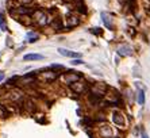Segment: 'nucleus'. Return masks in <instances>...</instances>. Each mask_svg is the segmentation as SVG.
I'll return each instance as SVG.
<instances>
[{"label": "nucleus", "mask_w": 150, "mask_h": 138, "mask_svg": "<svg viewBox=\"0 0 150 138\" xmlns=\"http://www.w3.org/2000/svg\"><path fill=\"white\" fill-rule=\"evenodd\" d=\"M35 14V22H37V23L39 24V26H45L46 23H47V16H46L45 15V12H42V11H35L34 12Z\"/></svg>", "instance_id": "obj_1"}, {"label": "nucleus", "mask_w": 150, "mask_h": 138, "mask_svg": "<svg viewBox=\"0 0 150 138\" xmlns=\"http://www.w3.org/2000/svg\"><path fill=\"white\" fill-rule=\"evenodd\" d=\"M79 72H68L67 75H65V83L67 84H73L76 83V81H79L80 80V75H77Z\"/></svg>", "instance_id": "obj_2"}, {"label": "nucleus", "mask_w": 150, "mask_h": 138, "mask_svg": "<svg viewBox=\"0 0 150 138\" xmlns=\"http://www.w3.org/2000/svg\"><path fill=\"white\" fill-rule=\"evenodd\" d=\"M118 54L122 57H130L133 54V49L130 48L129 45H120L118 48Z\"/></svg>", "instance_id": "obj_3"}, {"label": "nucleus", "mask_w": 150, "mask_h": 138, "mask_svg": "<svg viewBox=\"0 0 150 138\" xmlns=\"http://www.w3.org/2000/svg\"><path fill=\"white\" fill-rule=\"evenodd\" d=\"M101 19H103V22H104V26L107 28H114V26H112V15L107 14V12H101Z\"/></svg>", "instance_id": "obj_4"}, {"label": "nucleus", "mask_w": 150, "mask_h": 138, "mask_svg": "<svg viewBox=\"0 0 150 138\" xmlns=\"http://www.w3.org/2000/svg\"><path fill=\"white\" fill-rule=\"evenodd\" d=\"M58 53L61 55H65V57H70V58H79V57H80V54H79V53L70 52V50H68V49H62V48L58 49Z\"/></svg>", "instance_id": "obj_5"}, {"label": "nucleus", "mask_w": 150, "mask_h": 138, "mask_svg": "<svg viewBox=\"0 0 150 138\" xmlns=\"http://www.w3.org/2000/svg\"><path fill=\"white\" fill-rule=\"evenodd\" d=\"M70 87H72V90L77 93H81V92H84V91L87 90V85H85L84 83H80V81H76V83L70 84Z\"/></svg>", "instance_id": "obj_6"}, {"label": "nucleus", "mask_w": 150, "mask_h": 138, "mask_svg": "<svg viewBox=\"0 0 150 138\" xmlns=\"http://www.w3.org/2000/svg\"><path fill=\"white\" fill-rule=\"evenodd\" d=\"M112 121L115 122V124H118V126H123L125 124V119H123V115L120 112H114L112 114Z\"/></svg>", "instance_id": "obj_7"}, {"label": "nucleus", "mask_w": 150, "mask_h": 138, "mask_svg": "<svg viewBox=\"0 0 150 138\" xmlns=\"http://www.w3.org/2000/svg\"><path fill=\"white\" fill-rule=\"evenodd\" d=\"M16 12L21 15H31L35 12L34 8H30V7H18L16 8Z\"/></svg>", "instance_id": "obj_8"}, {"label": "nucleus", "mask_w": 150, "mask_h": 138, "mask_svg": "<svg viewBox=\"0 0 150 138\" xmlns=\"http://www.w3.org/2000/svg\"><path fill=\"white\" fill-rule=\"evenodd\" d=\"M74 4H76V8L79 12L81 14H87V7H85V4H84L83 0H74Z\"/></svg>", "instance_id": "obj_9"}, {"label": "nucleus", "mask_w": 150, "mask_h": 138, "mask_svg": "<svg viewBox=\"0 0 150 138\" xmlns=\"http://www.w3.org/2000/svg\"><path fill=\"white\" fill-rule=\"evenodd\" d=\"M35 60H43L42 54H26L25 61H35Z\"/></svg>", "instance_id": "obj_10"}, {"label": "nucleus", "mask_w": 150, "mask_h": 138, "mask_svg": "<svg viewBox=\"0 0 150 138\" xmlns=\"http://www.w3.org/2000/svg\"><path fill=\"white\" fill-rule=\"evenodd\" d=\"M79 23H80V21H79V18L77 16H69L68 18V27H74V26H77Z\"/></svg>", "instance_id": "obj_11"}, {"label": "nucleus", "mask_w": 150, "mask_h": 138, "mask_svg": "<svg viewBox=\"0 0 150 138\" xmlns=\"http://www.w3.org/2000/svg\"><path fill=\"white\" fill-rule=\"evenodd\" d=\"M138 103L141 104V106H143V104H145V91L143 90H139L138 91Z\"/></svg>", "instance_id": "obj_12"}, {"label": "nucleus", "mask_w": 150, "mask_h": 138, "mask_svg": "<svg viewBox=\"0 0 150 138\" xmlns=\"http://www.w3.org/2000/svg\"><path fill=\"white\" fill-rule=\"evenodd\" d=\"M0 27H1L3 31H7V24H6V21H4L3 12H0Z\"/></svg>", "instance_id": "obj_13"}, {"label": "nucleus", "mask_w": 150, "mask_h": 138, "mask_svg": "<svg viewBox=\"0 0 150 138\" xmlns=\"http://www.w3.org/2000/svg\"><path fill=\"white\" fill-rule=\"evenodd\" d=\"M91 33L92 34H96V35H101V28L100 27H93V28H91Z\"/></svg>", "instance_id": "obj_14"}, {"label": "nucleus", "mask_w": 150, "mask_h": 138, "mask_svg": "<svg viewBox=\"0 0 150 138\" xmlns=\"http://www.w3.org/2000/svg\"><path fill=\"white\" fill-rule=\"evenodd\" d=\"M101 134L104 135V137H110V135H111V130H110V127L101 129Z\"/></svg>", "instance_id": "obj_15"}, {"label": "nucleus", "mask_w": 150, "mask_h": 138, "mask_svg": "<svg viewBox=\"0 0 150 138\" xmlns=\"http://www.w3.org/2000/svg\"><path fill=\"white\" fill-rule=\"evenodd\" d=\"M72 64H73V65H80V64H83V61H81L80 58H77V60H73Z\"/></svg>", "instance_id": "obj_16"}, {"label": "nucleus", "mask_w": 150, "mask_h": 138, "mask_svg": "<svg viewBox=\"0 0 150 138\" xmlns=\"http://www.w3.org/2000/svg\"><path fill=\"white\" fill-rule=\"evenodd\" d=\"M52 69H59V70H61V69H64V66L62 65H52Z\"/></svg>", "instance_id": "obj_17"}, {"label": "nucleus", "mask_w": 150, "mask_h": 138, "mask_svg": "<svg viewBox=\"0 0 150 138\" xmlns=\"http://www.w3.org/2000/svg\"><path fill=\"white\" fill-rule=\"evenodd\" d=\"M22 1H23V3H26V4H27V3H31L33 0H22Z\"/></svg>", "instance_id": "obj_18"}, {"label": "nucleus", "mask_w": 150, "mask_h": 138, "mask_svg": "<svg viewBox=\"0 0 150 138\" xmlns=\"http://www.w3.org/2000/svg\"><path fill=\"white\" fill-rule=\"evenodd\" d=\"M142 138H149V137H147L146 133H142Z\"/></svg>", "instance_id": "obj_19"}, {"label": "nucleus", "mask_w": 150, "mask_h": 138, "mask_svg": "<svg viewBox=\"0 0 150 138\" xmlns=\"http://www.w3.org/2000/svg\"><path fill=\"white\" fill-rule=\"evenodd\" d=\"M3 79H4V75H3V73H0V81H1Z\"/></svg>", "instance_id": "obj_20"}]
</instances>
